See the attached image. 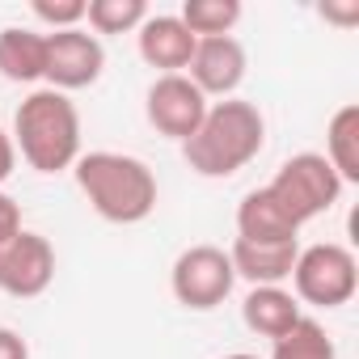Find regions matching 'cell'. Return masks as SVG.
<instances>
[{"mask_svg":"<svg viewBox=\"0 0 359 359\" xmlns=\"http://www.w3.org/2000/svg\"><path fill=\"white\" fill-rule=\"evenodd\" d=\"M72 173L89 208L110 224H140L156 212V173L131 152H81Z\"/></svg>","mask_w":359,"mask_h":359,"instance_id":"cell-1","label":"cell"},{"mask_svg":"<svg viewBox=\"0 0 359 359\" xmlns=\"http://www.w3.org/2000/svg\"><path fill=\"white\" fill-rule=\"evenodd\" d=\"M262 144H266L262 110L245 97H224L208 106L199 131L182 144V156L199 177H233L262 152Z\"/></svg>","mask_w":359,"mask_h":359,"instance_id":"cell-2","label":"cell"},{"mask_svg":"<svg viewBox=\"0 0 359 359\" xmlns=\"http://www.w3.org/2000/svg\"><path fill=\"white\" fill-rule=\"evenodd\" d=\"M13 148L34 173H64L81 161V114L60 89H34L13 114Z\"/></svg>","mask_w":359,"mask_h":359,"instance_id":"cell-3","label":"cell"},{"mask_svg":"<svg viewBox=\"0 0 359 359\" xmlns=\"http://www.w3.org/2000/svg\"><path fill=\"white\" fill-rule=\"evenodd\" d=\"M266 191L296 220V229H304L309 220L325 216L342 199V177L334 173V165L321 152H296L279 165V173L266 182Z\"/></svg>","mask_w":359,"mask_h":359,"instance_id":"cell-4","label":"cell"},{"mask_svg":"<svg viewBox=\"0 0 359 359\" xmlns=\"http://www.w3.org/2000/svg\"><path fill=\"white\" fill-rule=\"evenodd\" d=\"M359 287V262L338 241H317L296 254L292 266V296L313 309H342Z\"/></svg>","mask_w":359,"mask_h":359,"instance_id":"cell-5","label":"cell"},{"mask_svg":"<svg viewBox=\"0 0 359 359\" xmlns=\"http://www.w3.org/2000/svg\"><path fill=\"white\" fill-rule=\"evenodd\" d=\"M233 283H237V275H233L229 250H220V245H187L169 266L173 300L191 313L220 309L233 296Z\"/></svg>","mask_w":359,"mask_h":359,"instance_id":"cell-6","label":"cell"},{"mask_svg":"<svg viewBox=\"0 0 359 359\" xmlns=\"http://www.w3.org/2000/svg\"><path fill=\"white\" fill-rule=\"evenodd\" d=\"M208 106H212V102L191 85L187 72L156 76V81L148 85V93H144V114H148L152 131L165 135V140H177V144H187V140L199 131Z\"/></svg>","mask_w":359,"mask_h":359,"instance_id":"cell-7","label":"cell"},{"mask_svg":"<svg viewBox=\"0 0 359 359\" xmlns=\"http://www.w3.org/2000/svg\"><path fill=\"white\" fill-rule=\"evenodd\" d=\"M55 279V245L34 233L22 229L18 237L0 241V292L18 296V300H34L51 287Z\"/></svg>","mask_w":359,"mask_h":359,"instance_id":"cell-8","label":"cell"},{"mask_svg":"<svg viewBox=\"0 0 359 359\" xmlns=\"http://www.w3.org/2000/svg\"><path fill=\"white\" fill-rule=\"evenodd\" d=\"M102 68H106V47L85 26L47 34V76H43L47 89H60V93L89 89L97 85Z\"/></svg>","mask_w":359,"mask_h":359,"instance_id":"cell-9","label":"cell"},{"mask_svg":"<svg viewBox=\"0 0 359 359\" xmlns=\"http://www.w3.org/2000/svg\"><path fill=\"white\" fill-rule=\"evenodd\" d=\"M245 68H250V55L241 47V39L233 34H220V39H199L195 43V55L187 64V76L191 85L212 102V97H237L241 81H245Z\"/></svg>","mask_w":359,"mask_h":359,"instance_id":"cell-10","label":"cell"},{"mask_svg":"<svg viewBox=\"0 0 359 359\" xmlns=\"http://www.w3.org/2000/svg\"><path fill=\"white\" fill-rule=\"evenodd\" d=\"M135 43H140V60L148 68H156L161 76H173V72H187L199 39L182 26L177 13H148L144 26L135 30Z\"/></svg>","mask_w":359,"mask_h":359,"instance_id":"cell-11","label":"cell"},{"mask_svg":"<svg viewBox=\"0 0 359 359\" xmlns=\"http://www.w3.org/2000/svg\"><path fill=\"white\" fill-rule=\"evenodd\" d=\"M296 254H300V241H241L237 237L229 250V262H233V275L245 279L250 287H283L292 279Z\"/></svg>","mask_w":359,"mask_h":359,"instance_id":"cell-12","label":"cell"},{"mask_svg":"<svg viewBox=\"0 0 359 359\" xmlns=\"http://www.w3.org/2000/svg\"><path fill=\"white\" fill-rule=\"evenodd\" d=\"M237 237L241 241H300V229L279 208V199L266 187H258L237 203Z\"/></svg>","mask_w":359,"mask_h":359,"instance_id":"cell-13","label":"cell"},{"mask_svg":"<svg viewBox=\"0 0 359 359\" xmlns=\"http://www.w3.org/2000/svg\"><path fill=\"white\" fill-rule=\"evenodd\" d=\"M0 76L13 85H39L47 76V34L26 26L0 30Z\"/></svg>","mask_w":359,"mask_h":359,"instance_id":"cell-14","label":"cell"},{"mask_svg":"<svg viewBox=\"0 0 359 359\" xmlns=\"http://www.w3.org/2000/svg\"><path fill=\"white\" fill-rule=\"evenodd\" d=\"M300 317H304V309L287 287H250L245 300H241V321L258 338H271V342L279 334H287Z\"/></svg>","mask_w":359,"mask_h":359,"instance_id":"cell-15","label":"cell"},{"mask_svg":"<svg viewBox=\"0 0 359 359\" xmlns=\"http://www.w3.org/2000/svg\"><path fill=\"white\" fill-rule=\"evenodd\" d=\"M334 173L342 177V187L346 182H359V106L346 102L334 110V118L325 123V152H321Z\"/></svg>","mask_w":359,"mask_h":359,"instance_id":"cell-16","label":"cell"},{"mask_svg":"<svg viewBox=\"0 0 359 359\" xmlns=\"http://www.w3.org/2000/svg\"><path fill=\"white\" fill-rule=\"evenodd\" d=\"M271 359H338V346L317 317H300L287 334L271 342Z\"/></svg>","mask_w":359,"mask_h":359,"instance_id":"cell-17","label":"cell"},{"mask_svg":"<svg viewBox=\"0 0 359 359\" xmlns=\"http://www.w3.org/2000/svg\"><path fill=\"white\" fill-rule=\"evenodd\" d=\"M177 18L195 39H220L241 22V0H187Z\"/></svg>","mask_w":359,"mask_h":359,"instance_id":"cell-18","label":"cell"},{"mask_svg":"<svg viewBox=\"0 0 359 359\" xmlns=\"http://www.w3.org/2000/svg\"><path fill=\"white\" fill-rule=\"evenodd\" d=\"M148 18L144 0H85V22L93 34H131Z\"/></svg>","mask_w":359,"mask_h":359,"instance_id":"cell-19","label":"cell"},{"mask_svg":"<svg viewBox=\"0 0 359 359\" xmlns=\"http://www.w3.org/2000/svg\"><path fill=\"white\" fill-rule=\"evenodd\" d=\"M34 18L43 22V26H51L47 34H55V30H76L81 22H85V0H34Z\"/></svg>","mask_w":359,"mask_h":359,"instance_id":"cell-20","label":"cell"},{"mask_svg":"<svg viewBox=\"0 0 359 359\" xmlns=\"http://www.w3.org/2000/svg\"><path fill=\"white\" fill-rule=\"evenodd\" d=\"M18 233H22V208H18L13 195L0 191V241H9V237H18Z\"/></svg>","mask_w":359,"mask_h":359,"instance_id":"cell-21","label":"cell"},{"mask_svg":"<svg viewBox=\"0 0 359 359\" xmlns=\"http://www.w3.org/2000/svg\"><path fill=\"white\" fill-rule=\"evenodd\" d=\"M0 359H30L26 338L18 330H9V325H0Z\"/></svg>","mask_w":359,"mask_h":359,"instance_id":"cell-22","label":"cell"},{"mask_svg":"<svg viewBox=\"0 0 359 359\" xmlns=\"http://www.w3.org/2000/svg\"><path fill=\"white\" fill-rule=\"evenodd\" d=\"M321 18L325 22H334V26H355L359 22V0H346V5H321Z\"/></svg>","mask_w":359,"mask_h":359,"instance_id":"cell-23","label":"cell"},{"mask_svg":"<svg viewBox=\"0 0 359 359\" xmlns=\"http://www.w3.org/2000/svg\"><path fill=\"white\" fill-rule=\"evenodd\" d=\"M13 165H18V148H13V135L9 131H0V182L13 173Z\"/></svg>","mask_w":359,"mask_h":359,"instance_id":"cell-24","label":"cell"},{"mask_svg":"<svg viewBox=\"0 0 359 359\" xmlns=\"http://www.w3.org/2000/svg\"><path fill=\"white\" fill-rule=\"evenodd\" d=\"M220 359H262V355H250V351H233V355H220Z\"/></svg>","mask_w":359,"mask_h":359,"instance_id":"cell-25","label":"cell"}]
</instances>
